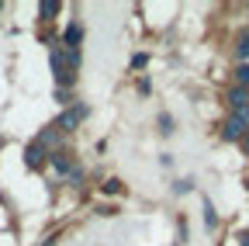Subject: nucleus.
Returning a JSON list of instances; mask_svg holds the SVG:
<instances>
[{
    "mask_svg": "<svg viewBox=\"0 0 249 246\" xmlns=\"http://www.w3.org/2000/svg\"><path fill=\"white\" fill-rule=\"evenodd\" d=\"M229 104L235 108V111H242V108H249V90L246 87H235L232 94H229Z\"/></svg>",
    "mask_w": 249,
    "mask_h": 246,
    "instance_id": "nucleus-4",
    "label": "nucleus"
},
{
    "mask_svg": "<svg viewBox=\"0 0 249 246\" xmlns=\"http://www.w3.org/2000/svg\"><path fill=\"white\" fill-rule=\"evenodd\" d=\"M246 188H249V177H246Z\"/></svg>",
    "mask_w": 249,
    "mask_h": 246,
    "instance_id": "nucleus-15",
    "label": "nucleus"
},
{
    "mask_svg": "<svg viewBox=\"0 0 249 246\" xmlns=\"http://www.w3.org/2000/svg\"><path fill=\"white\" fill-rule=\"evenodd\" d=\"M235 80H239V87H249V66H239L235 70Z\"/></svg>",
    "mask_w": 249,
    "mask_h": 246,
    "instance_id": "nucleus-10",
    "label": "nucleus"
},
{
    "mask_svg": "<svg viewBox=\"0 0 249 246\" xmlns=\"http://www.w3.org/2000/svg\"><path fill=\"white\" fill-rule=\"evenodd\" d=\"M52 163H55L59 173H73V167H70V160H66V152H52Z\"/></svg>",
    "mask_w": 249,
    "mask_h": 246,
    "instance_id": "nucleus-7",
    "label": "nucleus"
},
{
    "mask_svg": "<svg viewBox=\"0 0 249 246\" xmlns=\"http://www.w3.org/2000/svg\"><path fill=\"white\" fill-rule=\"evenodd\" d=\"M80 38H83V28H80V24H70V28H66V45H70V49H76V45H80Z\"/></svg>",
    "mask_w": 249,
    "mask_h": 246,
    "instance_id": "nucleus-6",
    "label": "nucleus"
},
{
    "mask_svg": "<svg viewBox=\"0 0 249 246\" xmlns=\"http://www.w3.org/2000/svg\"><path fill=\"white\" fill-rule=\"evenodd\" d=\"M239 246H249V232H242V236H239Z\"/></svg>",
    "mask_w": 249,
    "mask_h": 246,
    "instance_id": "nucleus-13",
    "label": "nucleus"
},
{
    "mask_svg": "<svg viewBox=\"0 0 249 246\" xmlns=\"http://www.w3.org/2000/svg\"><path fill=\"white\" fill-rule=\"evenodd\" d=\"M246 132H249V108L235 111V114L225 121L222 135H225V142H239V139H246Z\"/></svg>",
    "mask_w": 249,
    "mask_h": 246,
    "instance_id": "nucleus-1",
    "label": "nucleus"
},
{
    "mask_svg": "<svg viewBox=\"0 0 249 246\" xmlns=\"http://www.w3.org/2000/svg\"><path fill=\"white\" fill-rule=\"evenodd\" d=\"M49 63H52V70H55V80H59L62 87H70V83H73V70L66 66V56H62L59 49H52V52H49Z\"/></svg>",
    "mask_w": 249,
    "mask_h": 246,
    "instance_id": "nucleus-2",
    "label": "nucleus"
},
{
    "mask_svg": "<svg viewBox=\"0 0 249 246\" xmlns=\"http://www.w3.org/2000/svg\"><path fill=\"white\" fill-rule=\"evenodd\" d=\"M214 222H218V215H214L211 201H204V226H208V229H214Z\"/></svg>",
    "mask_w": 249,
    "mask_h": 246,
    "instance_id": "nucleus-9",
    "label": "nucleus"
},
{
    "mask_svg": "<svg viewBox=\"0 0 249 246\" xmlns=\"http://www.w3.org/2000/svg\"><path fill=\"white\" fill-rule=\"evenodd\" d=\"M42 160H45V152H42V146H38V142L24 149V163H28V167H42Z\"/></svg>",
    "mask_w": 249,
    "mask_h": 246,
    "instance_id": "nucleus-5",
    "label": "nucleus"
},
{
    "mask_svg": "<svg viewBox=\"0 0 249 246\" xmlns=\"http://www.w3.org/2000/svg\"><path fill=\"white\" fill-rule=\"evenodd\" d=\"M104 191H107V194H118V191H121V180H107Z\"/></svg>",
    "mask_w": 249,
    "mask_h": 246,
    "instance_id": "nucleus-12",
    "label": "nucleus"
},
{
    "mask_svg": "<svg viewBox=\"0 0 249 246\" xmlns=\"http://www.w3.org/2000/svg\"><path fill=\"white\" fill-rule=\"evenodd\" d=\"M83 114H87V108H70V111H62V114H59V121H55V129L73 132L80 121H83Z\"/></svg>",
    "mask_w": 249,
    "mask_h": 246,
    "instance_id": "nucleus-3",
    "label": "nucleus"
},
{
    "mask_svg": "<svg viewBox=\"0 0 249 246\" xmlns=\"http://www.w3.org/2000/svg\"><path fill=\"white\" fill-rule=\"evenodd\" d=\"M242 149H246V156H249V132H246V139H242Z\"/></svg>",
    "mask_w": 249,
    "mask_h": 246,
    "instance_id": "nucleus-14",
    "label": "nucleus"
},
{
    "mask_svg": "<svg viewBox=\"0 0 249 246\" xmlns=\"http://www.w3.org/2000/svg\"><path fill=\"white\" fill-rule=\"evenodd\" d=\"M235 52H239L242 59L249 56V32H242V38H239V49H235Z\"/></svg>",
    "mask_w": 249,
    "mask_h": 246,
    "instance_id": "nucleus-11",
    "label": "nucleus"
},
{
    "mask_svg": "<svg viewBox=\"0 0 249 246\" xmlns=\"http://www.w3.org/2000/svg\"><path fill=\"white\" fill-rule=\"evenodd\" d=\"M38 11H42V18H52V14L59 11V0H42V4H38Z\"/></svg>",
    "mask_w": 249,
    "mask_h": 246,
    "instance_id": "nucleus-8",
    "label": "nucleus"
}]
</instances>
